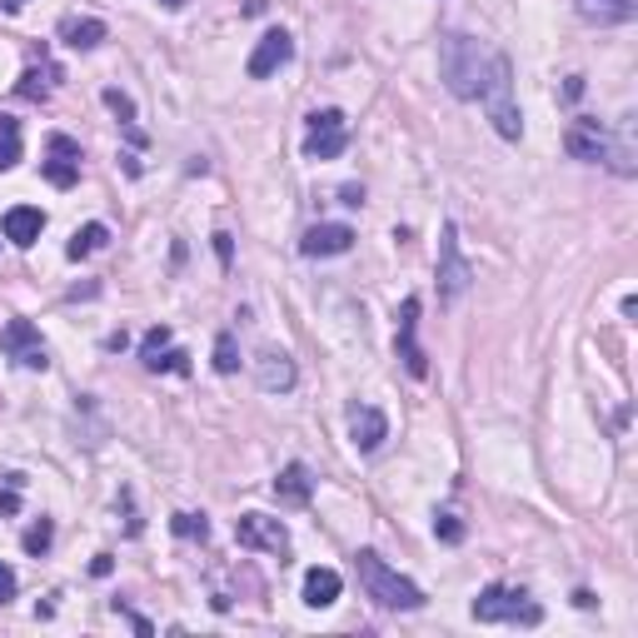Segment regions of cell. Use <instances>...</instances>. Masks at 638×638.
<instances>
[{"mask_svg":"<svg viewBox=\"0 0 638 638\" xmlns=\"http://www.w3.org/2000/svg\"><path fill=\"white\" fill-rule=\"evenodd\" d=\"M160 5H165V11H185L189 0H160Z\"/></svg>","mask_w":638,"mask_h":638,"instance_id":"cell-34","label":"cell"},{"mask_svg":"<svg viewBox=\"0 0 638 638\" xmlns=\"http://www.w3.org/2000/svg\"><path fill=\"white\" fill-rule=\"evenodd\" d=\"M349 150V120L340 110H315L309 115V135H305V155L309 160H340Z\"/></svg>","mask_w":638,"mask_h":638,"instance_id":"cell-6","label":"cell"},{"mask_svg":"<svg viewBox=\"0 0 638 638\" xmlns=\"http://www.w3.org/2000/svg\"><path fill=\"white\" fill-rule=\"evenodd\" d=\"M50 544H56V524H50V519H36V524H30V529H25V539H21V549H25V554H46V549Z\"/></svg>","mask_w":638,"mask_h":638,"instance_id":"cell-24","label":"cell"},{"mask_svg":"<svg viewBox=\"0 0 638 638\" xmlns=\"http://www.w3.org/2000/svg\"><path fill=\"white\" fill-rule=\"evenodd\" d=\"M434 533L444 539V544H464V524L454 519V514H439V519H434Z\"/></svg>","mask_w":638,"mask_h":638,"instance_id":"cell-28","label":"cell"},{"mask_svg":"<svg viewBox=\"0 0 638 638\" xmlns=\"http://www.w3.org/2000/svg\"><path fill=\"white\" fill-rule=\"evenodd\" d=\"M274 499H280L284 508H305L309 499H315V474H309L305 464H284L280 479H274Z\"/></svg>","mask_w":638,"mask_h":638,"instance_id":"cell-17","label":"cell"},{"mask_svg":"<svg viewBox=\"0 0 638 638\" xmlns=\"http://www.w3.org/2000/svg\"><path fill=\"white\" fill-rule=\"evenodd\" d=\"M504 65H508L504 50L484 46V40H474V36H459V30H450V36L439 40V75H444L454 100H484L489 81Z\"/></svg>","mask_w":638,"mask_h":638,"instance_id":"cell-1","label":"cell"},{"mask_svg":"<svg viewBox=\"0 0 638 638\" xmlns=\"http://www.w3.org/2000/svg\"><path fill=\"white\" fill-rule=\"evenodd\" d=\"M355 568H359V589L379 603V609H390V614H414V609H425V589L414 579H404L400 568H390L375 549H359L355 554Z\"/></svg>","mask_w":638,"mask_h":638,"instance_id":"cell-3","label":"cell"},{"mask_svg":"<svg viewBox=\"0 0 638 638\" xmlns=\"http://www.w3.org/2000/svg\"><path fill=\"white\" fill-rule=\"evenodd\" d=\"M81 145L71 140V135H50L46 140V160H40V175L50 180L56 189H71V185H81Z\"/></svg>","mask_w":638,"mask_h":638,"instance_id":"cell-10","label":"cell"},{"mask_svg":"<svg viewBox=\"0 0 638 638\" xmlns=\"http://www.w3.org/2000/svg\"><path fill=\"white\" fill-rule=\"evenodd\" d=\"M0 230H5V240H11V245L30 249L40 235H46V210H36V205H15V210H5Z\"/></svg>","mask_w":638,"mask_h":638,"instance_id":"cell-16","label":"cell"},{"mask_svg":"<svg viewBox=\"0 0 638 638\" xmlns=\"http://www.w3.org/2000/svg\"><path fill=\"white\" fill-rule=\"evenodd\" d=\"M21 165V120L0 115V170Z\"/></svg>","mask_w":638,"mask_h":638,"instance_id":"cell-22","label":"cell"},{"mask_svg":"<svg viewBox=\"0 0 638 638\" xmlns=\"http://www.w3.org/2000/svg\"><path fill=\"white\" fill-rule=\"evenodd\" d=\"M439 299L444 305H454V299L469 295V284H474V265L464 260V245H459V225L454 220H444V230H439Z\"/></svg>","mask_w":638,"mask_h":638,"instance_id":"cell-5","label":"cell"},{"mask_svg":"<svg viewBox=\"0 0 638 638\" xmlns=\"http://www.w3.org/2000/svg\"><path fill=\"white\" fill-rule=\"evenodd\" d=\"M106 240H110V230L100 225V220H95V225L75 230V235H71V245H65V255H71V260H85V255H95V249L106 245Z\"/></svg>","mask_w":638,"mask_h":638,"instance_id":"cell-23","label":"cell"},{"mask_svg":"<svg viewBox=\"0 0 638 638\" xmlns=\"http://www.w3.org/2000/svg\"><path fill=\"white\" fill-rule=\"evenodd\" d=\"M0 355H11L21 369H50V349L30 319H11L0 330Z\"/></svg>","mask_w":638,"mask_h":638,"instance_id":"cell-8","label":"cell"},{"mask_svg":"<svg viewBox=\"0 0 638 638\" xmlns=\"http://www.w3.org/2000/svg\"><path fill=\"white\" fill-rule=\"evenodd\" d=\"M21 508V474H11V489H0V514H15Z\"/></svg>","mask_w":638,"mask_h":638,"instance_id":"cell-29","label":"cell"},{"mask_svg":"<svg viewBox=\"0 0 638 638\" xmlns=\"http://www.w3.org/2000/svg\"><path fill=\"white\" fill-rule=\"evenodd\" d=\"M170 529L180 533V539H210V519H205V514H175V519H170Z\"/></svg>","mask_w":638,"mask_h":638,"instance_id":"cell-26","label":"cell"},{"mask_svg":"<svg viewBox=\"0 0 638 638\" xmlns=\"http://www.w3.org/2000/svg\"><path fill=\"white\" fill-rule=\"evenodd\" d=\"M295 379H299V369L284 349H260V355H255V384H260L265 394H290Z\"/></svg>","mask_w":638,"mask_h":638,"instance_id":"cell-13","label":"cell"},{"mask_svg":"<svg viewBox=\"0 0 638 638\" xmlns=\"http://www.w3.org/2000/svg\"><path fill=\"white\" fill-rule=\"evenodd\" d=\"M290 60H295V36H290V30H265L260 46L249 50V60H245V75L249 81H270L280 65H290Z\"/></svg>","mask_w":638,"mask_h":638,"instance_id":"cell-11","label":"cell"},{"mask_svg":"<svg viewBox=\"0 0 638 638\" xmlns=\"http://www.w3.org/2000/svg\"><path fill=\"white\" fill-rule=\"evenodd\" d=\"M469 614L479 618V624H524V628L544 624V609L529 599V589H514V584H489V589L469 603Z\"/></svg>","mask_w":638,"mask_h":638,"instance_id":"cell-4","label":"cell"},{"mask_svg":"<svg viewBox=\"0 0 638 638\" xmlns=\"http://www.w3.org/2000/svg\"><path fill=\"white\" fill-rule=\"evenodd\" d=\"M214 369H220V375H235L240 369V344L230 330H220V340H214Z\"/></svg>","mask_w":638,"mask_h":638,"instance_id":"cell-25","label":"cell"},{"mask_svg":"<svg viewBox=\"0 0 638 638\" xmlns=\"http://www.w3.org/2000/svg\"><path fill=\"white\" fill-rule=\"evenodd\" d=\"M0 5H5V11L15 15V11H21V5H25V0H0Z\"/></svg>","mask_w":638,"mask_h":638,"instance_id":"cell-35","label":"cell"},{"mask_svg":"<svg viewBox=\"0 0 638 638\" xmlns=\"http://www.w3.org/2000/svg\"><path fill=\"white\" fill-rule=\"evenodd\" d=\"M349 245H355V230L349 225H309L305 240H299V255H309V260H330V255H344Z\"/></svg>","mask_w":638,"mask_h":638,"instance_id":"cell-15","label":"cell"},{"mask_svg":"<svg viewBox=\"0 0 638 638\" xmlns=\"http://www.w3.org/2000/svg\"><path fill=\"white\" fill-rule=\"evenodd\" d=\"M584 95V75H568V85H564V100H579Z\"/></svg>","mask_w":638,"mask_h":638,"instance_id":"cell-33","label":"cell"},{"mask_svg":"<svg viewBox=\"0 0 638 638\" xmlns=\"http://www.w3.org/2000/svg\"><path fill=\"white\" fill-rule=\"evenodd\" d=\"M340 589H344V579L334 574V568H309L305 574V603L309 609H330V603L340 599Z\"/></svg>","mask_w":638,"mask_h":638,"instance_id":"cell-19","label":"cell"},{"mask_svg":"<svg viewBox=\"0 0 638 638\" xmlns=\"http://www.w3.org/2000/svg\"><path fill=\"white\" fill-rule=\"evenodd\" d=\"M394 349H400L404 369H409L414 379L429 375V355L419 349V299H414V295L400 305V334H394Z\"/></svg>","mask_w":638,"mask_h":638,"instance_id":"cell-12","label":"cell"},{"mask_svg":"<svg viewBox=\"0 0 638 638\" xmlns=\"http://www.w3.org/2000/svg\"><path fill=\"white\" fill-rule=\"evenodd\" d=\"M349 439H355L359 454H375L384 439H390V419H384V409H375V404H349Z\"/></svg>","mask_w":638,"mask_h":638,"instance_id":"cell-14","label":"cell"},{"mask_svg":"<svg viewBox=\"0 0 638 638\" xmlns=\"http://www.w3.org/2000/svg\"><path fill=\"white\" fill-rule=\"evenodd\" d=\"M340 200H344V205H365V189H359V185H344V189H340Z\"/></svg>","mask_w":638,"mask_h":638,"instance_id":"cell-32","label":"cell"},{"mask_svg":"<svg viewBox=\"0 0 638 638\" xmlns=\"http://www.w3.org/2000/svg\"><path fill=\"white\" fill-rule=\"evenodd\" d=\"M574 11H579L589 25H628L638 5L634 0H574Z\"/></svg>","mask_w":638,"mask_h":638,"instance_id":"cell-18","label":"cell"},{"mask_svg":"<svg viewBox=\"0 0 638 638\" xmlns=\"http://www.w3.org/2000/svg\"><path fill=\"white\" fill-rule=\"evenodd\" d=\"M140 359L150 375H189V355L175 344V334H170V324H155L150 334L140 340Z\"/></svg>","mask_w":638,"mask_h":638,"instance_id":"cell-9","label":"cell"},{"mask_svg":"<svg viewBox=\"0 0 638 638\" xmlns=\"http://www.w3.org/2000/svg\"><path fill=\"white\" fill-rule=\"evenodd\" d=\"M60 40H65V46L71 50H95L100 46V40H106V21H90V15H85V21H65L60 25Z\"/></svg>","mask_w":638,"mask_h":638,"instance_id":"cell-20","label":"cell"},{"mask_svg":"<svg viewBox=\"0 0 638 638\" xmlns=\"http://www.w3.org/2000/svg\"><path fill=\"white\" fill-rule=\"evenodd\" d=\"M15 589H21V584H15V568L0 564V609H5V603L15 599Z\"/></svg>","mask_w":638,"mask_h":638,"instance_id":"cell-30","label":"cell"},{"mask_svg":"<svg viewBox=\"0 0 638 638\" xmlns=\"http://www.w3.org/2000/svg\"><path fill=\"white\" fill-rule=\"evenodd\" d=\"M214 255H220V265H230V260H235V240H230L225 230L214 235Z\"/></svg>","mask_w":638,"mask_h":638,"instance_id":"cell-31","label":"cell"},{"mask_svg":"<svg viewBox=\"0 0 638 638\" xmlns=\"http://www.w3.org/2000/svg\"><path fill=\"white\" fill-rule=\"evenodd\" d=\"M56 81H60L56 65H30V71L21 75V85H15V90H21V100H46Z\"/></svg>","mask_w":638,"mask_h":638,"instance_id":"cell-21","label":"cell"},{"mask_svg":"<svg viewBox=\"0 0 638 638\" xmlns=\"http://www.w3.org/2000/svg\"><path fill=\"white\" fill-rule=\"evenodd\" d=\"M235 544L249 549V554H290V529L270 514H240L235 519Z\"/></svg>","mask_w":638,"mask_h":638,"instance_id":"cell-7","label":"cell"},{"mask_svg":"<svg viewBox=\"0 0 638 638\" xmlns=\"http://www.w3.org/2000/svg\"><path fill=\"white\" fill-rule=\"evenodd\" d=\"M564 150L584 165H609L614 175L634 180L638 175V145H634V120H624L618 131H609L593 115H574L564 131Z\"/></svg>","mask_w":638,"mask_h":638,"instance_id":"cell-2","label":"cell"},{"mask_svg":"<svg viewBox=\"0 0 638 638\" xmlns=\"http://www.w3.org/2000/svg\"><path fill=\"white\" fill-rule=\"evenodd\" d=\"M106 106L120 115V125H135V100L125 90H115V85H110V90H106Z\"/></svg>","mask_w":638,"mask_h":638,"instance_id":"cell-27","label":"cell"}]
</instances>
